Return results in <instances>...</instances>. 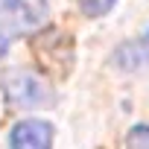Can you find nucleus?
<instances>
[{"label": "nucleus", "mask_w": 149, "mask_h": 149, "mask_svg": "<svg viewBox=\"0 0 149 149\" xmlns=\"http://www.w3.org/2000/svg\"><path fill=\"white\" fill-rule=\"evenodd\" d=\"M12 149H50L53 146V126L47 120H21L9 134Z\"/></svg>", "instance_id": "3"}, {"label": "nucleus", "mask_w": 149, "mask_h": 149, "mask_svg": "<svg viewBox=\"0 0 149 149\" xmlns=\"http://www.w3.org/2000/svg\"><path fill=\"white\" fill-rule=\"evenodd\" d=\"M126 149H149V126H134L126 134Z\"/></svg>", "instance_id": "5"}, {"label": "nucleus", "mask_w": 149, "mask_h": 149, "mask_svg": "<svg viewBox=\"0 0 149 149\" xmlns=\"http://www.w3.org/2000/svg\"><path fill=\"white\" fill-rule=\"evenodd\" d=\"M79 6H82V12L88 18H100L114 6V0H79Z\"/></svg>", "instance_id": "6"}, {"label": "nucleus", "mask_w": 149, "mask_h": 149, "mask_svg": "<svg viewBox=\"0 0 149 149\" xmlns=\"http://www.w3.org/2000/svg\"><path fill=\"white\" fill-rule=\"evenodd\" d=\"M149 61V29L143 38L132 41V44H123L117 53H114V64L123 67V70H137Z\"/></svg>", "instance_id": "4"}, {"label": "nucleus", "mask_w": 149, "mask_h": 149, "mask_svg": "<svg viewBox=\"0 0 149 149\" xmlns=\"http://www.w3.org/2000/svg\"><path fill=\"white\" fill-rule=\"evenodd\" d=\"M47 21V0H0V32H32Z\"/></svg>", "instance_id": "1"}, {"label": "nucleus", "mask_w": 149, "mask_h": 149, "mask_svg": "<svg viewBox=\"0 0 149 149\" xmlns=\"http://www.w3.org/2000/svg\"><path fill=\"white\" fill-rule=\"evenodd\" d=\"M6 47H9V38H6V35H0V53H3Z\"/></svg>", "instance_id": "7"}, {"label": "nucleus", "mask_w": 149, "mask_h": 149, "mask_svg": "<svg viewBox=\"0 0 149 149\" xmlns=\"http://www.w3.org/2000/svg\"><path fill=\"white\" fill-rule=\"evenodd\" d=\"M3 97L15 108H35L41 102H50V88L32 70H9L3 73Z\"/></svg>", "instance_id": "2"}]
</instances>
